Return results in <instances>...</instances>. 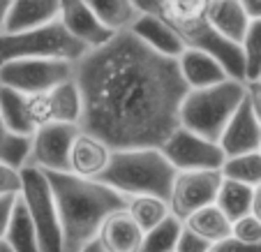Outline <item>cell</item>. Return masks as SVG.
Here are the masks:
<instances>
[{
	"label": "cell",
	"instance_id": "27",
	"mask_svg": "<svg viewBox=\"0 0 261 252\" xmlns=\"http://www.w3.org/2000/svg\"><path fill=\"white\" fill-rule=\"evenodd\" d=\"M182 222L169 215L167 220L158 224L155 229L143 234V245L141 252H176V243L180 236Z\"/></svg>",
	"mask_w": 261,
	"mask_h": 252
},
{
	"label": "cell",
	"instance_id": "2",
	"mask_svg": "<svg viewBox=\"0 0 261 252\" xmlns=\"http://www.w3.org/2000/svg\"><path fill=\"white\" fill-rule=\"evenodd\" d=\"M44 173L56 199L63 252H79L97 238L99 227L111 213L127 208V197L99 181L79 178L74 173Z\"/></svg>",
	"mask_w": 261,
	"mask_h": 252
},
{
	"label": "cell",
	"instance_id": "39",
	"mask_svg": "<svg viewBox=\"0 0 261 252\" xmlns=\"http://www.w3.org/2000/svg\"><path fill=\"white\" fill-rule=\"evenodd\" d=\"M12 0H0V33L5 30V21H7V12H10Z\"/></svg>",
	"mask_w": 261,
	"mask_h": 252
},
{
	"label": "cell",
	"instance_id": "29",
	"mask_svg": "<svg viewBox=\"0 0 261 252\" xmlns=\"http://www.w3.org/2000/svg\"><path fill=\"white\" fill-rule=\"evenodd\" d=\"M243 58H245V84L254 81L261 67V21H250L245 37L241 42Z\"/></svg>",
	"mask_w": 261,
	"mask_h": 252
},
{
	"label": "cell",
	"instance_id": "8",
	"mask_svg": "<svg viewBox=\"0 0 261 252\" xmlns=\"http://www.w3.org/2000/svg\"><path fill=\"white\" fill-rule=\"evenodd\" d=\"M160 150L176 171H220L227 160L220 143L208 141L180 125L160 146Z\"/></svg>",
	"mask_w": 261,
	"mask_h": 252
},
{
	"label": "cell",
	"instance_id": "1",
	"mask_svg": "<svg viewBox=\"0 0 261 252\" xmlns=\"http://www.w3.org/2000/svg\"><path fill=\"white\" fill-rule=\"evenodd\" d=\"M84 99L81 130L111 150L160 148L178 128L188 95L178 63L158 56L132 33L114 35L76 63Z\"/></svg>",
	"mask_w": 261,
	"mask_h": 252
},
{
	"label": "cell",
	"instance_id": "16",
	"mask_svg": "<svg viewBox=\"0 0 261 252\" xmlns=\"http://www.w3.org/2000/svg\"><path fill=\"white\" fill-rule=\"evenodd\" d=\"M60 0H12L5 21V35L25 33L58 21ZM0 33V35H3Z\"/></svg>",
	"mask_w": 261,
	"mask_h": 252
},
{
	"label": "cell",
	"instance_id": "41",
	"mask_svg": "<svg viewBox=\"0 0 261 252\" xmlns=\"http://www.w3.org/2000/svg\"><path fill=\"white\" fill-rule=\"evenodd\" d=\"M0 252H12L10 247H7V243H5V241H0Z\"/></svg>",
	"mask_w": 261,
	"mask_h": 252
},
{
	"label": "cell",
	"instance_id": "19",
	"mask_svg": "<svg viewBox=\"0 0 261 252\" xmlns=\"http://www.w3.org/2000/svg\"><path fill=\"white\" fill-rule=\"evenodd\" d=\"M86 5L93 10V14L99 19V23L109 33H127L129 26L139 19V7L134 0H86Z\"/></svg>",
	"mask_w": 261,
	"mask_h": 252
},
{
	"label": "cell",
	"instance_id": "42",
	"mask_svg": "<svg viewBox=\"0 0 261 252\" xmlns=\"http://www.w3.org/2000/svg\"><path fill=\"white\" fill-rule=\"evenodd\" d=\"M254 81H261V67H259V74H256V79Z\"/></svg>",
	"mask_w": 261,
	"mask_h": 252
},
{
	"label": "cell",
	"instance_id": "22",
	"mask_svg": "<svg viewBox=\"0 0 261 252\" xmlns=\"http://www.w3.org/2000/svg\"><path fill=\"white\" fill-rule=\"evenodd\" d=\"M51 104V123H67V125H79L81 128V116H84V99H81L79 86L76 81H65L58 88L49 93Z\"/></svg>",
	"mask_w": 261,
	"mask_h": 252
},
{
	"label": "cell",
	"instance_id": "33",
	"mask_svg": "<svg viewBox=\"0 0 261 252\" xmlns=\"http://www.w3.org/2000/svg\"><path fill=\"white\" fill-rule=\"evenodd\" d=\"M21 190V169L7 167L0 162V197L19 194Z\"/></svg>",
	"mask_w": 261,
	"mask_h": 252
},
{
	"label": "cell",
	"instance_id": "14",
	"mask_svg": "<svg viewBox=\"0 0 261 252\" xmlns=\"http://www.w3.org/2000/svg\"><path fill=\"white\" fill-rule=\"evenodd\" d=\"M114 150L109 148L102 139L93 137V134L81 130L79 137L74 139L72 148H69V173L79 178H90L97 181L109 167Z\"/></svg>",
	"mask_w": 261,
	"mask_h": 252
},
{
	"label": "cell",
	"instance_id": "11",
	"mask_svg": "<svg viewBox=\"0 0 261 252\" xmlns=\"http://www.w3.org/2000/svg\"><path fill=\"white\" fill-rule=\"evenodd\" d=\"M58 21L63 23V28L72 35L74 40L81 42L88 51L107 44L114 37V33H109L99 23V19L93 14V10L86 5V0H60Z\"/></svg>",
	"mask_w": 261,
	"mask_h": 252
},
{
	"label": "cell",
	"instance_id": "43",
	"mask_svg": "<svg viewBox=\"0 0 261 252\" xmlns=\"http://www.w3.org/2000/svg\"><path fill=\"white\" fill-rule=\"evenodd\" d=\"M259 153H261V146H259Z\"/></svg>",
	"mask_w": 261,
	"mask_h": 252
},
{
	"label": "cell",
	"instance_id": "10",
	"mask_svg": "<svg viewBox=\"0 0 261 252\" xmlns=\"http://www.w3.org/2000/svg\"><path fill=\"white\" fill-rule=\"evenodd\" d=\"M79 125L67 123H46L35 130L30 137L28 164L42 171L69 173V148L74 139L79 137Z\"/></svg>",
	"mask_w": 261,
	"mask_h": 252
},
{
	"label": "cell",
	"instance_id": "4",
	"mask_svg": "<svg viewBox=\"0 0 261 252\" xmlns=\"http://www.w3.org/2000/svg\"><path fill=\"white\" fill-rule=\"evenodd\" d=\"M243 99H245V84L236 79H227L211 88L188 90L180 102L178 125L217 143Z\"/></svg>",
	"mask_w": 261,
	"mask_h": 252
},
{
	"label": "cell",
	"instance_id": "3",
	"mask_svg": "<svg viewBox=\"0 0 261 252\" xmlns=\"http://www.w3.org/2000/svg\"><path fill=\"white\" fill-rule=\"evenodd\" d=\"M176 173L160 148H127L111 153L109 167L97 181L127 199L160 197L167 201Z\"/></svg>",
	"mask_w": 261,
	"mask_h": 252
},
{
	"label": "cell",
	"instance_id": "6",
	"mask_svg": "<svg viewBox=\"0 0 261 252\" xmlns=\"http://www.w3.org/2000/svg\"><path fill=\"white\" fill-rule=\"evenodd\" d=\"M19 199L28 211V218L35 227L40 252H63V236H60L56 199L51 192L49 178L42 169L33 167V164L21 167Z\"/></svg>",
	"mask_w": 261,
	"mask_h": 252
},
{
	"label": "cell",
	"instance_id": "24",
	"mask_svg": "<svg viewBox=\"0 0 261 252\" xmlns=\"http://www.w3.org/2000/svg\"><path fill=\"white\" fill-rule=\"evenodd\" d=\"M215 206L227 215L231 222L241 220L243 215H250L252 211V188L229 178H222L220 190L215 197Z\"/></svg>",
	"mask_w": 261,
	"mask_h": 252
},
{
	"label": "cell",
	"instance_id": "32",
	"mask_svg": "<svg viewBox=\"0 0 261 252\" xmlns=\"http://www.w3.org/2000/svg\"><path fill=\"white\" fill-rule=\"evenodd\" d=\"M213 245L208 241H203L199 234H194L192 229H188L182 224L180 229V236H178L176 243V252H211Z\"/></svg>",
	"mask_w": 261,
	"mask_h": 252
},
{
	"label": "cell",
	"instance_id": "12",
	"mask_svg": "<svg viewBox=\"0 0 261 252\" xmlns=\"http://www.w3.org/2000/svg\"><path fill=\"white\" fill-rule=\"evenodd\" d=\"M220 148L224 153V158H233V155H245L254 153L261 146V125L256 120L254 111L250 107V99L241 102V107L236 109V114L229 118L227 128L220 137Z\"/></svg>",
	"mask_w": 261,
	"mask_h": 252
},
{
	"label": "cell",
	"instance_id": "31",
	"mask_svg": "<svg viewBox=\"0 0 261 252\" xmlns=\"http://www.w3.org/2000/svg\"><path fill=\"white\" fill-rule=\"evenodd\" d=\"M25 104H28V116L33 120L35 130L42 125L51 123V104H49V93L40 95H25Z\"/></svg>",
	"mask_w": 261,
	"mask_h": 252
},
{
	"label": "cell",
	"instance_id": "30",
	"mask_svg": "<svg viewBox=\"0 0 261 252\" xmlns=\"http://www.w3.org/2000/svg\"><path fill=\"white\" fill-rule=\"evenodd\" d=\"M231 241L241 245H256L261 243V222L254 215H243L241 220L231 222Z\"/></svg>",
	"mask_w": 261,
	"mask_h": 252
},
{
	"label": "cell",
	"instance_id": "40",
	"mask_svg": "<svg viewBox=\"0 0 261 252\" xmlns=\"http://www.w3.org/2000/svg\"><path fill=\"white\" fill-rule=\"evenodd\" d=\"M79 252H104V247L99 245V243H97V238H95V241H90L86 247H81Z\"/></svg>",
	"mask_w": 261,
	"mask_h": 252
},
{
	"label": "cell",
	"instance_id": "18",
	"mask_svg": "<svg viewBox=\"0 0 261 252\" xmlns=\"http://www.w3.org/2000/svg\"><path fill=\"white\" fill-rule=\"evenodd\" d=\"M206 21L213 26L215 33H220L224 40L233 42L238 46H241L243 37L250 28V19L243 10L241 0H213L208 5Z\"/></svg>",
	"mask_w": 261,
	"mask_h": 252
},
{
	"label": "cell",
	"instance_id": "35",
	"mask_svg": "<svg viewBox=\"0 0 261 252\" xmlns=\"http://www.w3.org/2000/svg\"><path fill=\"white\" fill-rule=\"evenodd\" d=\"M245 95L250 99V107L254 111L256 120L261 125V81H247L245 84Z\"/></svg>",
	"mask_w": 261,
	"mask_h": 252
},
{
	"label": "cell",
	"instance_id": "15",
	"mask_svg": "<svg viewBox=\"0 0 261 252\" xmlns=\"http://www.w3.org/2000/svg\"><path fill=\"white\" fill-rule=\"evenodd\" d=\"M127 33H132L143 46H148L150 51H155L158 56H164V58L176 60L178 56L185 51V44H182L180 37L173 33L171 26H167L155 14L141 12L139 19L129 26Z\"/></svg>",
	"mask_w": 261,
	"mask_h": 252
},
{
	"label": "cell",
	"instance_id": "17",
	"mask_svg": "<svg viewBox=\"0 0 261 252\" xmlns=\"http://www.w3.org/2000/svg\"><path fill=\"white\" fill-rule=\"evenodd\" d=\"M97 243L104 247V252H141L143 232L127 208L111 213L102 222L97 232Z\"/></svg>",
	"mask_w": 261,
	"mask_h": 252
},
{
	"label": "cell",
	"instance_id": "20",
	"mask_svg": "<svg viewBox=\"0 0 261 252\" xmlns=\"http://www.w3.org/2000/svg\"><path fill=\"white\" fill-rule=\"evenodd\" d=\"M182 224L188 229H192L194 234H199V236L211 243L213 247L224 243L227 238H231V220H229L215 204H211V206H206V208H199V211L192 213Z\"/></svg>",
	"mask_w": 261,
	"mask_h": 252
},
{
	"label": "cell",
	"instance_id": "7",
	"mask_svg": "<svg viewBox=\"0 0 261 252\" xmlns=\"http://www.w3.org/2000/svg\"><path fill=\"white\" fill-rule=\"evenodd\" d=\"M76 63L44 58H19L0 65V86L19 90L21 95L51 93L60 84L74 79Z\"/></svg>",
	"mask_w": 261,
	"mask_h": 252
},
{
	"label": "cell",
	"instance_id": "23",
	"mask_svg": "<svg viewBox=\"0 0 261 252\" xmlns=\"http://www.w3.org/2000/svg\"><path fill=\"white\" fill-rule=\"evenodd\" d=\"M3 241L7 243V247L12 252H40L37 234H35V227L28 218V211L23 208L19 197H16V206L12 211V218Z\"/></svg>",
	"mask_w": 261,
	"mask_h": 252
},
{
	"label": "cell",
	"instance_id": "34",
	"mask_svg": "<svg viewBox=\"0 0 261 252\" xmlns=\"http://www.w3.org/2000/svg\"><path fill=\"white\" fill-rule=\"evenodd\" d=\"M16 197H19V194L0 197V241L5 238L7 224H10V218H12V211H14V206H16Z\"/></svg>",
	"mask_w": 261,
	"mask_h": 252
},
{
	"label": "cell",
	"instance_id": "25",
	"mask_svg": "<svg viewBox=\"0 0 261 252\" xmlns=\"http://www.w3.org/2000/svg\"><path fill=\"white\" fill-rule=\"evenodd\" d=\"M127 213L132 215V220L141 227V232H150L155 229L162 220H167L169 204L160 197H129L127 199Z\"/></svg>",
	"mask_w": 261,
	"mask_h": 252
},
{
	"label": "cell",
	"instance_id": "36",
	"mask_svg": "<svg viewBox=\"0 0 261 252\" xmlns=\"http://www.w3.org/2000/svg\"><path fill=\"white\" fill-rule=\"evenodd\" d=\"M213 250L215 252H261V243H256V245H241V243L227 238V241L220 243V245H215Z\"/></svg>",
	"mask_w": 261,
	"mask_h": 252
},
{
	"label": "cell",
	"instance_id": "38",
	"mask_svg": "<svg viewBox=\"0 0 261 252\" xmlns=\"http://www.w3.org/2000/svg\"><path fill=\"white\" fill-rule=\"evenodd\" d=\"M252 215L261 222V183L256 188H252Z\"/></svg>",
	"mask_w": 261,
	"mask_h": 252
},
{
	"label": "cell",
	"instance_id": "13",
	"mask_svg": "<svg viewBox=\"0 0 261 252\" xmlns=\"http://www.w3.org/2000/svg\"><path fill=\"white\" fill-rule=\"evenodd\" d=\"M178 72H180L182 84L188 86V90H201L217 86L222 81L231 79L229 72L224 69V65L215 58V56L206 54V51L197 49H185L176 58Z\"/></svg>",
	"mask_w": 261,
	"mask_h": 252
},
{
	"label": "cell",
	"instance_id": "5",
	"mask_svg": "<svg viewBox=\"0 0 261 252\" xmlns=\"http://www.w3.org/2000/svg\"><path fill=\"white\" fill-rule=\"evenodd\" d=\"M88 54L81 42H76L60 21L16 35H0V65L19 58H44L79 63Z\"/></svg>",
	"mask_w": 261,
	"mask_h": 252
},
{
	"label": "cell",
	"instance_id": "28",
	"mask_svg": "<svg viewBox=\"0 0 261 252\" xmlns=\"http://www.w3.org/2000/svg\"><path fill=\"white\" fill-rule=\"evenodd\" d=\"M28 153H30V139L16 137L7 130V125L0 118V162L7 167L21 169L28 164Z\"/></svg>",
	"mask_w": 261,
	"mask_h": 252
},
{
	"label": "cell",
	"instance_id": "26",
	"mask_svg": "<svg viewBox=\"0 0 261 252\" xmlns=\"http://www.w3.org/2000/svg\"><path fill=\"white\" fill-rule=\"evenodd\" d=\"M220 173L222 178L236 181V183H243L247 188H256L261 183V153L254 150V153L227 158L224 164H222Z\"/></svg>",
	"mask_w": 261,
	"mask_h": 252
},
{
	"label": "cell",
	"instance_id": "21",
	"mask_svg": "<svg viewBox=\"0 0 261 252\" xmlns=\"http://www.w3.org/2000/svg\"><path fill=\"white\" fill-rule=\"evenodd\" d=\"M0 118L7 125V130L16 137L30 139L35 134V125L28 116L25 95L7 88V86H0Z\"/></svg>",
	"mask_w": 261,
	"mask_h": 252
},
{
	"label": "cell",
	"instance_id": "37",
	"mask_svg": "<svg viewBox=\"0 0 261 252\" xmlns=\"http://www.w3.org/2000/svg\"><path fill=\"white\" fill-rule=\"evenodd\" d=\"M241 5L250 21H261V0H241Z\"/></svg>",
	"mask_w": 261,
	"mask_h": 252
},
{
	"label": "cell",
	"instance_id": "9",
	"mask_svg": "<svg viewBox=\"0 0 261 252\" xmlns=\"http://www.w3.org/2000/svg\"><path fill=\"white\" fill-rule=\"evenodd\" d=\"M220 183H222L220 171H178L167 199L169 213L176 220L185 222L199 208L215 204Z\"/></svg>",
	"mask_w": 261,
	"mask_h": 252
}]
</instances>
